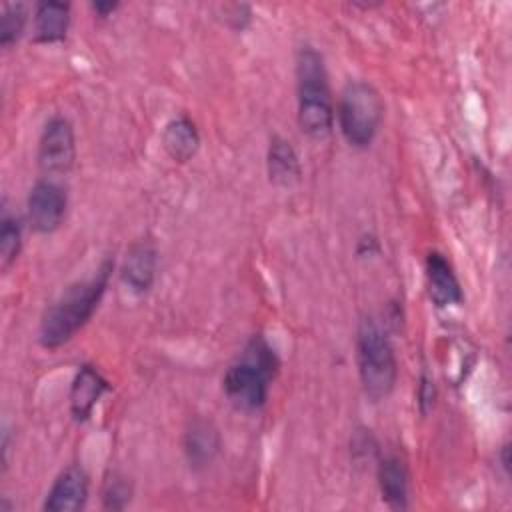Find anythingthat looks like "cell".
<instances>
[{
    "instance_id": "obj_1",
    "label": "cell",
    "mask_w": 512,
    "mask_h": 512,
    "mask_svg": "<svg viewBox=\"0 0 512 512\" xmlns=\"http://www.w3.org/2000/svg\"><path fill=\"white\" fill-rule=\"evenodd\" d=\"M112 260H106L98 272L82 282L72 284L42 316L38 340L44 348L54 350L66 344L96 312L110 274H112Z\"/></svg>"
},
{
    "instance_id": "obj_2",
    "label": "cell",
    "mask_w": 512,
    "mask_h": 512,
    "mask_svg": "<svg viewBox=\"0 0 512 512\" xmlns=\"http://www.w3.org/2000/svg\"><path fill=\"white\" fill-rule=\"evenodd\" d=\"M278 356L262 336H254L224 374V394L240 410H260L278 372Z\"/></svg>"
},
{
    "instance_id": "obj_3",
    "label": "cell",
    "mask_w": 512,
    "mask_h": 512,
    "mask_svg": "<svg viewBox=\"0 0 512 512\" xmlns=\"http://www.w3.org/2000/svg\"><path fill=\"white\" fill-rule=\"evenodd\" d=\"M296 88H298V126L300 130L322 140L332 132L334 106L328 86V76L322 56L306 46L296 58Z\"/></svg>"
},
{
    "instance_id": "obj_4",
    "label": "cell",
    "mask_w": 512,
    "mask_h": 512,
    "mask_svg": "<svg viewBox=\"0 0 512 512\" xmlns=\"http://www.w3.org/2000/svg\"><path fill=\"white\" fill-rule=\"evenodd\" d=\"M356 360L364 394L372 400L390 396L396 384V356L386 330L370 316L362 318L356 332Z\"/></svg>"
},
{
    "instance_id": "obj_5",
    "label": "cell",
    "mask_w": 512,
    "mask_h": 512,
    "mask_svg": "<svg viewBox=\"0 0 512 512\" xmlns=\"http://www.w3.org/2000/svg\"><path fill=\"white\" fill-rule=\"evenodd\" d=\"M384 116V104L378 90L362 80L348 82L338 100V124L346 142L354 148H366L378 134Z\"/></svg>"
},
{
    "instance_id": "obj_6",
    "label": "cell",
    "mask_w": 512,
    "mask_h": 512,
    "mask_svg": "<svg viewBox=\"0 0 512 512\" xmlns=\"http://www.w3.org/2000/svg\"><path fill=\"white\" fill-rule=\"evenodd\" d=\"M76 160L74 128L64 116L46 122L38 142V164L48 174H66Z\"/></svg>"
},
{
    "instance_id": "obj_7",
    "label": "cell",
    "mask_w": 512,
    "mask_h": 512,
    "mask_svg": "<svg viewBox=\"0 0 512 512\" xmlns=\"http://www.w3.org/2000/svg\"><path fill=\"white\" fill-rule=\"evenodd\" d=\"M68 198L60 184L38 180L28 194V222L34 232L50 234L60 228L66 216Z\"/></svg>"
},
{
    "instance_id": "obj_8",
    "label": "cell",
    "mask_w": 512,
    "mask_h": 512,
    "mask_svg": "<svg viewBox=\"0 0 512 512\" xmlns=\"http://www.w3.org/2000/svg\"><path fill=\"white\" fill-rule=\"evenodd\" d=\"M88 500V476L78 466H68L62 470L52 488L46 494V512H76L82 510Z\"/></svg>"
},
{
    "instance_id": "obj_9",
    "label": "cell",
    "mask_w": 512,
    "mask_h": 512,
    "mask_svg": "<svg viewBox=\"0 0 512 512\" xmlns=\"http://www.w3.org/2000/svg\"><path fill=\"white\" fill-rule=\"evenodd\" d=\"M156 264H158V254L154 244L150 240H138L126 250L124 262L120 268V278L132 292L142 294L150 290V286L154 284Z\"/></svg>"
},
{
    "instance_id": "obj_10",
    "label": "cell",
    "mask_w": 512,
    "mask_h": 512,
    "mask_svg": "<svg viewBox=\"0 0 512 512\" xmlns=\"http://www.w3.org/2000/svg\"><path fill=\"white\" fill-rule=\"evenodd\" d=\"M426 282L432 302L440 308L460 304L462 290L450 262L440 252H430L426 258Z\"/></svg>"
},
{
    "instance_id": "obj_11",
    "label": "cell",
    "mask_w": 512,
    "mask_h": 512,
    "mask_svg": "<svg viewBox=\"0 0 512 512\" xmlns=\"http://www.w3.org/2000/svg\"><path fill=\"white\" fill-rule=\"evenodd\" d=\"M108 390V382L94 366H80L72 380L70 388V412L76 420H86L100 400V396Z\"/></svg>"
},
{
    "instance_id": "obj_12",
    "label": "cell",
    "mask_w": 512,
    "mask_h": 512,
    "mask_svg": "<svg viewBox=\"0 0 512 512\" xmlns=\"http://www.w3.org/2000/svg\"><path fill=\"white\" fill-rule=\"evenodd\" d=\"M162 146L174 162L192 160L200 146V134L196 130V124L186 116L170 120L162 132Z\"/></svg>"
},
{
    "instance_id": "obj_13",
    "label": "cell",
    "mask_w": 512,
    "mask_h": 512,
    "mask_svg": "<svg viewBox=\"0 0 512 512\" xmlns=\"http://www.w3.org/2000/svg\"><path fill=\"white\" fill-rule=\"evenodd\" d=\"M220 450L218 430L206 420H194L184 434V452L192 468L208 466Z\"/></svg>"
},
{
    "instance_id": "obj_14",
    "label": "cell",
    "mask_w": 512,
    "mask_h": 512,
    "mask_svg": "<svg viewBox=\"0 0 512 512\" xmlns=\"http://www.w3.org/2000/svg\"><path fill=\"white\" fill-rule=\"evenodd\" d=\"M378 486L382 500L394 508H408V470L398 456H386L378 466Z\"/></svg>"
},
{
    "instance_id": "obj_15",
    "label": "cell",
    "mask_w": 512,
    "mask_h": 512,
    "mask_svg": "<svg viewBox=\"0 0 512 512\" xmlns=\"http://www.w3.org/2000/svg\"><path fill=\"white\" fill-rule=\"evenodd\" d=\"M70 22V6L64 2H40L34 12L36 42H58L66 36Z\"/></svg>"
},
{
    "instance_id": "obj_16",
    "label": "cell",
    "mask_w": 512,
    "mask_h": 512,
    "mask_svg": "<svg viewBox=\"0 0 512 512\" xmlns=\"http://www.w3.org/2000/svg\"><path fill=\"white\" fill-rule=\"evenodd\" d=\"M268 176L270 182L278 186H290L300 178V160L292 144L282 138L274 136L268 146Z\"/></svg>"
},
{
    "instance_id": "obj_17",
    "label": "cell",
    "mask_w": 512,
    "mask_h": 512,
    "mask_svg": "<svg viewBox=\"0 0 512 512\" xmlns=\"http://www.w3.org/2000/svg\"><path fill=\"white\" fill-rule=\"evenodd\" d=\"M20 248H22L20 222L14 216L4 214L2 224H0V266H2V270L12 266V262L20 254Z\"/></svg>"
},
{
    "instance_id": "obj_18",
    "label": "cell",
    "mask_w": 512,
    "mask_h": 512,
    "mask_svg": "<svg viewBox=\"0 0 512 512\" xmlns=\"http://www.w3.org/2000/svg\"><path fill=\"white\" fill-rule=\"evenodd\" d=\"M26 18H28V12L22 2L4 4L2 16H0V44L4 48H10L20 38L26 26Z\"/></svg>"
},
{
    "instance_id": "obj_19",
    "label": "cell",
    "mask_w": 512,
    "mask_h": 512,
    "mask_svg": "<svg viewBox=\"0 0 512 512\" xmlns=\"http://www.w3.org/2000/svg\"><path fill=\"white\" fill-rule=\"evenodd\" d=\"M132 498V486L128 484V480L120 474H112L110 478H106L104 488H102V504L108 510H122L128 506Z\"/></svg>"
},
{
    "instance_id": "obj_20",
    "label": "cell",
    "mask_w": 512,
    "mask_h": 512,
    "mask_svg": "<svg viewBox=\"0 0 512 512\" xmlns=\"http://www.w3.org/2000/svg\"><path fill=\"white\" fill-rule=\"evenodd\" d=\"M92 8L96 10V14L108 16V14H112L118 8V4L116 2H96V4H92Z\"/></svg>"
}]
</instances>
